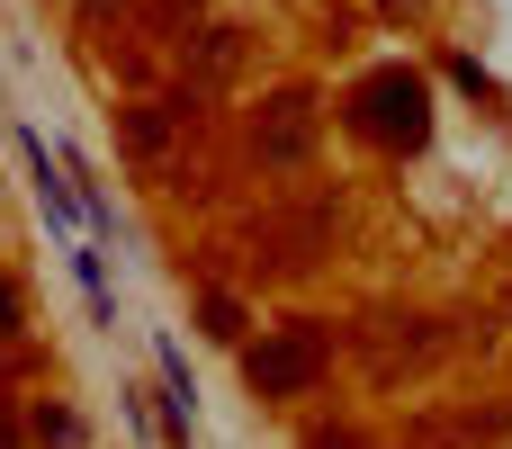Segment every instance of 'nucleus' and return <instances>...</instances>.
Instances as JSON below:
<instances>
[{
	"instance_id": "1",
	"label": "nucleus",
	"mask_w": 512,
	"mask_h": 449,
	"mask_svg": "<svg viewBox=\"0 0 512 449\" xmlns=\"http://www.w3.org/2000/svg\"><path fill=\"white\" fill-rule=\"evenodd\" d=\"M360 126L387 135V144H423V126H432L423 81H414V72H378V81H360Z\"/></svg>"
},
{
	"instance_id": "2",
	"label": "nucleus",
	"mask_w": 512,
	"mask_h": 449,
	"mask_svg": "<svg viewBox=\"0 0 512 449\" xmlns=\"http://www.w3.org/2000/svg\"><path fill=\"white\" fill-rule=\"evenodd\" d=\"M243 369H252V387H261V396H306V387H315V369H324V333H315V324H288V333H270Z\"/></svg>"
},
{
	"instance_id": "3",
	"label": "nucleus",
	"mask_w": 512,
	"mask_h": 449,
	"mask_svg": "<svg viewBox=\"0 0 512 449\" xmlns=\"http://www.w3.org/2000/svg\"><path fill=\"white\" fill-rule=\"evenodd\" d=\"M270 108H279V117H270V153L288 162V153L306 144V99H270Z\"/></svg>"
}]
</instances>
